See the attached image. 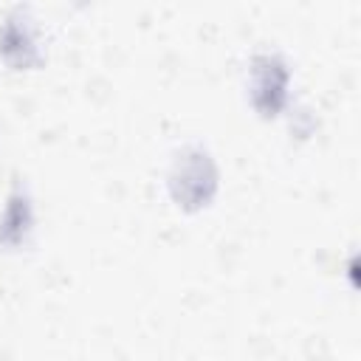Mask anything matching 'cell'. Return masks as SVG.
<instances>
[{
    "instance_id": "cell-2",
    "label": "cell",
    "mask_w": 361,
    "mask_h": 361,
    "mask_svg": "<svg viewBox=\"0 0 361 361\" xmlns=\"http://www.w3.org/2000/svg\"><path fill=\"white\" fill-rule=\"evenodd\" d=\"M243 82H245V102L262 121L285 118V113L296 104L293 62L276 45H262L248 54Z\"/></svg>"
},
{
    "instance_id": "cell-3",
    "label": "cell",
    "mask_w": 361,
    "mask_h": 361,
    "mask_svg": "<svg viewBox=\"0 0 361 361\" xmlns=\"http://www.w3.org/2000/svg\"><path fill=\"white\" fill-rule=\"evenodd\" d=\"M48 59V37L31 3H14L0 17V62L8 71H37Z\"/></svg>"
},
{
    "instance_id": "cell-1",
    "label": "cell",
    "mask_w": 361,
    "mask_h": 361,
    "mask_svg": "<svg viewBox=\"0 0 361 361\" xmlns=\"http://www.w3.org/2000/svg\"><path fill=\"white\" fill-rule=\"evenodd\" d=\"M164 189L169 203L183 214H197L209 209L220 195V164L209 141L186 138L166 161Z\"/></svg>"
},
{
    "instance_id": "cell-4",
    "label": "cell",
    "mask_w": 361,
    "mask_h": 361,
    "mask_svg": "<svg viewBox=\"0 0 361 361\" xmlns=\"http://www.w3.org/2000/svg\"><path fill=\"white\" fill-rule=\"evenodd\" d=\"M37 240V197L25 175L14 172L0 206V251L23 254Z\"/></svg>"
},
{
    "instance_id": "cell-5",
    "label": "cell",
    "mask_w": 361,
    "mask_h": 361,
    "mask_svg": "<svg viewBox=\"0 0 361 361\" xmlns=\"http://www.w3.org/2000/svg\"><path fill=\"white\" fill-rule=\"evenodd\" d=\"M285 121H288V133L296 135V138H302V141H307V138L316 133V116H313V110L305 107L302 102H296V104L285 113Z\"/></svg>"
}]
</instances>
